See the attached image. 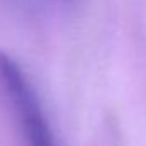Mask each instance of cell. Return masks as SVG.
<instances>
[{
	"label": "cell",
	"mask_w": 146,
	"mask_h": 146,
	"mask_svg": "<svg viewBox=\"0 0 146 146\" xmlns=\"http://www.w3.org/2000/svg\"><path fill=\"white\" fill-rule=\"evenodd\" d=\"M0 90L14 112L26 146H58L48 117L21 65L0 53Z\"/></svg>",
	"instance_id": "cell-1"
},
{
	"label": "cell",
	"mask_w": 146,
	"mask_h": 146,
	"mask_svg": "<svg viewBox=\"0 0 146 146\" xmlns=\"http://www.w3.org/2000/svg\"><path fill=\"white\" fill-rule=\"evenodd\" d=\"M49 2H53V3H56V5H60V7H65V5H72V3H75L76 0H49Z\"/></svg>",
	"instance_id": "cell-2"
}]
</instances>
